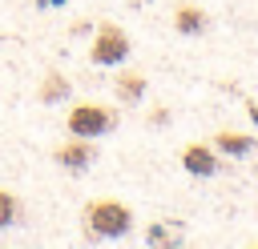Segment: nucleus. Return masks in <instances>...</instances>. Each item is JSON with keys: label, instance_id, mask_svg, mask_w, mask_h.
Masks as SVG:
<instances>
[{"label": "nucleus", "instance_id": "nucleus-1", "mask_svg": "<svg viewBox=\"0 0 258 249\" xmlns=\"http://www.w3.org/2000/svg\"><path fill=\"white\" fill-rule=\"evenodd\" d=\"M81 221H85V233H89L93 241H113V237H125V233L133 229L129 205H121V201H113V197L89 201L85 213H81Z\"/></svg>", "mask_w": 258, "mask_h": 249}, {"label": "nucleus", "instance_id": "nucleus-2", "mask_svg": "<svg viewBox=\"0 0 258 249\" xmlns=\"http://www.w3.org/2000/svg\"><path fill=\"white\" fill-rule=\"evenodd\" d=\"M69 133L73 137H105V133H113L117 129V112L113 108H105V104H73L69 108Z\"/></svg>", "mask_w": 258, "mask_h": 249}, {"label": "nucleus", "instance_id": "nucleus-3", "mask_svg": "<svg viewBox=\"0 0 258 249\" xmlns=\"http://www.w3.org/2000/svg\"><path fill=\"white\" fill-rule=\"evenodd\" d=\"M125 56H129V36H125V28H117V24H97L89 60L109 68V64H121Z\"/></svg>", "mask_w": 258, "mask_h": 249}, {"label": "nucleus", "instance_id": "nucleus-4", "mask_svg": "<svg viewBox=\"0 0 258 249\" xmlns=\"http://www.w3.org/2000/svg\"><path fill=\"white\" fill-rule=\"evenodd\" d=\"M52 157H56V165H64V169H85V165H93V145H89V137H69L64 145H56L52 149Z\"/></svg>", "mask_w": 258, "mask_h": 249}, {"label": "nucleus", "instance_id": "nucleus-5", "mask_svg": "<svg viewBox=\"0 0 258 249\" xmlns=\"http://www.w3.org/2000/svg\"><path fill=\"white\" fill-rule=\"evenodd\" d=\"M181 165L194 177H210V173H218V153L210 145H185L181 149Z\"/></svg>", "mask_w": 258, "mask_h": 249}, {"label": "nucleus", "instance_id": "nucleus-6", "mask_svg": "<svg viewBox=\"0 0 258 249\" xmlns=\"http://www.w3.org/2000/svg\"><path fill=\"white\" fill-rule=\"evenodd\" d=\"M173 28H177L181 36H202V32L210 28V16H206L198 4H177V12H173Z\"/></svg>", "mask_w": 258, "mask_h": 249}, {"label": "nucleus", "instance_id": "nucleus-7", "mask_svg": "<svg viewBox=\"0 0 258 249\" xmlns=\"http://www.w3.org/2000/svg\"><path fill=\"white\" fill-rule=\"evenodd\" d=\"M214 149H222V153H230V157H242V153L254 149V137L234 133V129H222V133H214Z\"/></svg>", "mask_w": 258, "mask_h": 249}, {"label": "nucleus", "instance_id": "nucleus-8", "mask_svg": "<svg viewBox=\"0 0 258 249\" xmlns=\"http://www.w3.org/2000/svg\"><path fill=\"white\" fill-rule=\"evenodd\" d=\"M113 92H117V100H141L145 96V76L141 72H121L113 80Z\"/></svg>", "mask_w": 258, "mask_h": 249}, {"label": "nucleus", "instance_id": "nucleus-9", "mask_svg": "<svg viewBox=\"0 0 258 249\" xmlns=\"http://www.w3.org/2000/svg\"><path fill=\"white\" fill-rule=\"evenodd\" d=\"M69 96V80L60 76V72H48L44 80H40V100L44 104H56V100H64Z\"/></svg>", "mask_w": 258, "mask_h": 249}, {"label": "nucleus", "instance_id": "nucleus-10", "mask_svg": "<svg viewBox=\"0 0 258 249\" xmlns=\"http://www.w3.org/2000/svg\"><path fill=\"white\" fill-rule=\"evenodd\" d=\"M16 221H20V201H16V193L0 189V229H8Z\"/></svg>", "mask_w": 258, "mask_h": 249}, {"label": "nucleus", "instance_id": "nucleus-11", "mask_svg": "<svg viewBox=\"0 0 258 249\" xmlns=\"http://www.w3.org/2000/svg\"><path fill=\"white\" fill-rule=\"evenodd\" d=\"M149 241H153V245H157V241H169V233H165V225H153V229H149Z\"/></svg>", "mask_w": 258, "mask_h": 249}, {"label": "nucleus", "instance_id": "nucleus-12", "mask_svg": "<svg viewBox=\"0 0 258 249\" xmlns=\"http://www.w3.org/2000/svg\"><path fill=\"white\" fill-rule=\"evenodd\" d=\"M149 120H153V125H165V120H169V112H165V108H153V112H149Z\"/></svg>", "mask_w": 258, "mask_h": 249}]
</instances>
